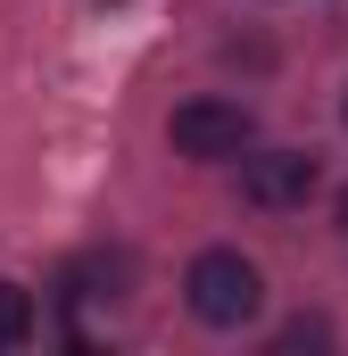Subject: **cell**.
Here are the masks:
<instances>
[{
    "label": "cell",
    "instance_id": "cell-2",
    "mask_svg": "<svg viewBox=\"0 0 348 356\" xmlns=\"http://www.w3.org/2000/svg\"><path fill=\"white\" fill-rule=\"evenodd\" d=\"M166 133H174L182 158H241V149L258 141V116H249L241 99H182Z\"/></svg>",
    "mask_w": 348,
    "mask_h": 356
},
{
    "label": "cell",
    "instance_id": "cell-4",
    "mask_svg": "<svg viewBox=\"0 0 348 356\" xmlns=\"http://www.w3.org/2000/svg\"><path fill=\"white\" fill-rule=\"evenodd\" d=\"M25 340H33V298H25L17 282H0V356L25 348Z\"/></svg>",
    "mask_w": 348,
    "mask_h": 356
},
{
    "label": "cell",
    "instance_id": "cell-5",
    "mask_svg": "<svg viewBox=\"0 0 348 356\" xmlns=\"http://www.w3.org/2000/svg\"><path fill=\"white\" fill-rule=\"evenodd\" d=\"M340 232H348V191H340Z\"/></svg>",
    "mask_w": 348,
    "mask_h": 356
},
{
    "label": "cell",
    "instance_id": "cell-1",
    "mask_svg": "<svg viewBox=\"0 0 348 356\" xmlns=\"http://www.w3.org/2000/svg\"><path fill=\"white\" fill-rule=\"evenodd\" d=\"M182 298H191L199 323L241 332V323L265 307V282H258V266H249L241 249H207V257H191V273H182Z\"/></svg>",
    "mask_w": 348,
    "mask_h": 356
},
{
    "label": "cell",
    "instance_id": "cell-3",
    "mask_svg": "<svg viewBox=\"0 0 348 356\" xmlns=\"http://www.w3.org/2000/svg\"><path fill=\"white\" fill-rule=\"evenodd\" d=\"M315 158L307 149H258L249 166H241V199L249 207H265V216H290V207H307L315 199Z\"/></svg>",
    "mask_w": 348,
    "mask_h": 356
}]
</instances>
